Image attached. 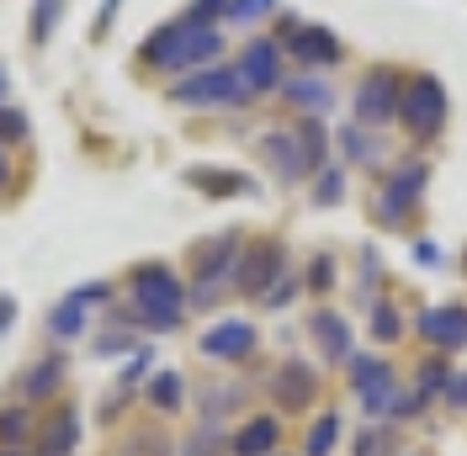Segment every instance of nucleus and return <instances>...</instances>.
I'll list each match as a JSON object with an SVG mask.
<instances>
[{"label":"nucleus","mask_w":467,"mask_h":456,"mask_svg":"<svg viewBox=\"0 0 467 456\" xmlns=\"http://www.w3.org/2000/svg\"><path fill=\"white\" fill-rule=\"evenodd\" d=\"M223 48L218 27H197V22H171V27L149 32L144 37V64H160V69H202L213 64Z\"/></svg>","instance_id":"f257e3e1"},{"label":"nucleus","mask_w":467,"mask_h":456,"mask_svg":"<svg viewBox=\"0 0 467 456\" xmlns=\"http://www.w3.org/2000/svg\"><path fill=\"white\" fill-rule=\"evenodd\" d=\"M133 318L144 324V329H175L181 324V303H186V286L175 282L171 265H139L133 271Z\"/></svg>","instance_id":"f03ea898"},{"label":"nucleus","mask_w":467,"mask_h":456,"mask_svg":"<svg viewBox=\"0 0 467 456\" xmlns=\"http://www.w3.org/2000/svg\"><path fill=\"white\" fill-rule=\"evenodd\" d=\"M175 107H239V101H250V90L239 80V69H218V64H207L197 75H186L181 86L171 90Z\"/></svg>","instance_id":"7ed1b4c3"},{"label":"nucleus","mask_w":467,"mask_h":456,"mask_svg":"<svg viewBox=\"0 0 467 456\" xmlns=\"http://www.w3.org/2000/svg\"><path fill=\"white\" fill-rule=\"evenodd\" d=\"M399 117H404V128L414 139H436L446 128V90H441V80H431V75L409 80V90H399Z\"/></svg>","instance_id":"20e7f679"},{"label":"nucleus","mask_w":467,"mask_h":456,"mask_svg":"<svg viewBox=\"0 0 467 456\" xmlns=\"http://www.w3.org/2000/svg\"><path fill=\"white\" fill-rule=\"evenodd\" d=\"M282 271H287L282 244H276V239H261V244H250V250L239 255V265H234V286H239V292H250V297H265V292L276 286Z\"/></svg>","instance_id":"39448f33"},{"label":"nucleus","mask_w":467,"mask_h":456,"mask_svg":"<svg viewBox=\"0 0 467 456\" xmlns=\"http://www.w3.org/2000/svg\"><path fill=\"white\" fill-rule=\"evenodd\" d=\"M431 186V165H404V171H393L388 175V186H382V197H378V218L388 228L393 223H404L409 212H414V202H420V192Z\"/></svg>","instance_id":"423d86ee"},{"label":"nucleus","mask_w":467,"mask_h":456,"mask_svg":"<svg viewBox=\"0 0 467 456\" xmlns=\"http://www.w3.org/2000/svg\"><path fill=\"white\" fill-rule=\"evenodd\" d=\"M356 117L372 122V128H388L399 117V80H393V69H372L361 80V90H356Z\"/></svg>","instance_id":"0eeeda50"},{"label":"nucleus","mask_w":467,"mask_h":456,"mask_svg":"<svg viewBox=\"0 0 467 456\" xmlns=\"http://www.w3.org/2000/svg\"><path fill=\"white\" fill-rule=\"evenodd\" d=\"M350 377H356V393L372 414H388L393 409V367L378 361V356H350Z\"/></svg>","instance_id":"6e6552de"},{"label":"nucleus","mask_w":467,"mask_h":456,"mask_svg":"<svg viewBox=\"0 0 467 456\" xmlns=\"http://www.w3.org/2000/svg\"><path fill=\"white\" fill-rule=\"evenodd\" d=\"M239 80H244L250 96L276 90V86H282V48H276V43H265V37H255V43L244 48V58H239Z\"/></svg>","instance_id":"1a4fd4ad"},{"label":"nucleus","mask_w":467,"mask_h":456,"mask_svg":"<svg viewBox=\"0 0 467 456\" xmlns=\"http://www.w3.org/2000/svg\"><path fill=\"white\" fill-rule=\"evenodd\" d=\"M420 335L441 350H462L467 345V308L462 303H441V308H425L420 314Z\"/></svg>","instance_id":"9d476101"},{"label":"nucleus","mask_w":467,"mask_h":456,"mask_svg":"<svg viewBox=\"0 0 467 456\" xmlns=\"http://www.w3.org/2000/svg\"><path fill=\"white\" fill-rule=\"evenodd\" d=\"M250 350H255V329L244 318H223L202 335V356H213V361H244Z\"/></svg>","instance_id":"9b49d317"},{"label":"nucleus","mask_w":467,"mask_h":456,"mask_svg":"<svg viewBox=\"0 0 467 456\" xmlns=\"http://www.w3.org/2000/svg\"><path fill=\"white\" fill-rule=\"evenodd\" d=\"M287 43L303 64H335L340 58V37L329 27H308V22H287Z\"/></svg>","instance_id":"f8f14e48"},{"label":"nucleus","mask_w":467,"mask_h":456,"mask_svg":"<svg viewBox=\"0 0 467 456\" xmlns=\"http://www.w3.org/2000/svg\"><path fill=\"white\" fill-rule=\"evenodd\" d=\"M319 393V371L303 367V361H287V367L276 371V403H287V409H303V403H314Z\"/></svg>","instance_id":"ddd939ff"},{"label":"nucleus","mask_w":467,"mask_h":456,"mask_svg":"<svg viewBox=\"0 0 467 456\" xmlns=\"http://www.w3.org/2000/svg\"><path fill=\"white\" fill-rule=\"evenodd\" d=\"M261 160L271 165L276 175H287V181H303V154H297V139H292L287 128H271L261 139Z\"/></svg>","instance_id":"4468645a"},{"label":"nucleus","mask_w":467,"mask_h":456,"mask_svg":"<svg viewBox=\"0 0 467 456\" xmlns=\"http://www.w3.org/2000/svg\"><path fill=\"white\" fill-rule=\"evenodd\" d=\"M112 456H175V446H171V435H165L160 425H128L122 435H117Z\"/></svg>","instance_id":"2eb2a0df"},{"label":"nucleus","mask_w":467,"mask_h":456,"mask_svg":"<svg viewBox=\"0 0 467 456\" xmlns=\"http://www.w3.org/2000/svg\"><path fill=\"white\" fill-rule=\"evenodd\" d=\"M308 329H314V340L324 345V356H329V361H350V324H346L340 314H329V308H319Z\"/></svg>","instance_id":"dca6fc26"},{"label":"nucleus","mask_w":467,"mask_h":456,"mask_svg":"<svg viewBox=\"0 0 467 456\" xmlns=\"http://www.w3.org/2000/svg\"><path fill=\"white\" fill-rule=\"evenodd\" d=\"M276 440H282V425L271 414H261V420H250V425L234 435V456H271Z\"/></svg>","instance_id":"f3484780"},{"label":"nucleus","mask_w":467,"mask_h":456,"mask_svg":"<svg viewBox=\"0 0 467 456\" xmlns=\"http://www.w3.org/2000/svg\"><path fill=\"white\" fill-rule=\"evenodd\" d=\"M75 440H80V420L64 409V414H54V420L43 425V435H37V456H69L75 451Z\"/></svg>","instance_id":"a211bd4d"},{"label":"nucleus","mask_w":467,"mask_h":456,"mask_svg":"<svg viewBox=\"0 0 467 456\" xmlns=\"http://www.w3.org/2000/svg\"><path fill=\"white\" fill-rule=\"evenodd\" d=\"M58 382H64V356H43L37 367L22 371V399H48Z\"/></svg>","instance_id":"6ab92c4d"},{"label":"nucleus","mask_w":467,"mask_h":456,"mask_svg":"<svg viewBox=\"0 0 467 456\" xmlns=\"http://www.w3.org/2000/svg\"><path fill=\"white\" fill-rule=\"evenodd\" d=\"M287 101L303 107V112H329L335 107V90L324 86V80H314V75H297V80H287Z\"/></svg>","instance_id":"aec40b11"},{"label":"nucleus","mask_w":467,"mask_h":456,"mask_svg":"<svg viewBox=\"0 0 467 456\" xmlns=\"http://www.w3.org/2000/svg\"><path fill=\"white\" fill-rule=\"evenodd\" d=\"M292 139H297V154H303V175H314L324 165V149H329V139H324V128L308 117L303 128H292Z\"/></svg>","instance_id":"412c9836"},{"label":"nucleus","mask_w":467,"mask_h":456,"mask_svg":"<svg viewBox=\"0 0 467 456\" xmlns=\"http://www.w3.org/2000/svg\"><path fill=\"white\" fill-rule=\"evenodd\" d=\"M192 186H202L213 197H239V192H250V181H239L234 171H192Z\"/></svg>","instance_id":"4be33fe9"},{"label":"nucleus","mask_w":467,"mask_h":456,"mask_svg":"<svg viewBox=\"0 0 467 456\" xmlns=\"http://www.w3.org/2000/svg\"><path fill=\"white\" fill-rule=\"evenodd\" d=\"M181 456H229V440H223V430H218V425H202V430H192V435H186Z\"/></svg>","instance_id":"5701e85b"},{"label":"nucleus","mask_w":467,"mask_h":456,"mask_svg":"<svg viewBox=\"0 0 467 456\" xmlns=\"http://www.w3.org/2000/svg\"><path fill=\"white\" fill-rule=\"evenodd\" d=\"M27 430H32L27 409H0V446H5V451H16V446L27 440Z\"/></svg>","instance_id":"b1692460"},{"label":"nucleus","mask_w":467,"mask_h":456,"mask_svg":"<svg viewBox=\"0 0 467 456\" xmlns=\"http://www.w3.org/2000/svg\"><path fill=\"white\" fill-rule=\"evenodd\" d=\"M48 329H54V340H75V335L86 329V308H75V303H58L54 314H48Z\"/></svg>","instance_id":"393cba45"},{"label":"nucleus","mask_w":467,"mask_h":456,"mask_svg":"<svg viewBox=\"0 0 467 456\" xmlns=\"http://www.w3.org/2000/svg\"><path fill=\"white\" fill-rule=\"evenodd\" d=\"M181 399H186V393H181V377H175V371H160V377L149 382V403H154V409L171 414V409H181Z\"/></svg>","instance_id":"a878e982"},{"label":"nucleus","mask_w":467,"mask_h":456,"mask_svg":"<svg viewBox=\"0 0 467 456\" xmlns=\"http://www.w3.org/2000/svg\"><path fill=\"white\" fill-rule=\"evenodd\" d=\"M335 440H340V420H335V414H324L319 425L308 430V446H303V456H329V451H335Z\"/></svg>","instance_id":"bb28decb"},{"label":"nucleus","mask_w":467,"mask_h":456,"mask_svg":"<svg viewBox=\"0 0 467 456\" xmlns=\"http://www.w3.org/2000/svg\"><path fill=\"white\" fill-rule=\"evenodd\" d=\"M58 11H64V0H37V16H32V43H48V37H54Z\"/></svg>","instance_id":"cd10ccee"},{"label":"nucleus","mask_w":467,"mask_h":456,"mask_svg":"<svg viewBox=\"0 0 467 456\" xmlns=\"http://www.w3.org/2000/svg\"><path fill=\"white\" fill-rule=\"evenodd\" d=\"M346 197V171H319V186H314V202L319 207H335Z\"/></svg>","instance_id":"c85d7f7f"},{"label":"nucleus","mask_w":467,"mask_h":456,"mask_svg":"<svg viewBox=\"0 0 467 456\" xmlns=\"http://www.w3.org/2000/svg\"><path fill=\"white\" fill-rule=\"evenodd\" d=\"M340 149H346V160H356V165L378 160V149L367 143V133H361V128H346V133H340Z\"/></svg>","instance_id":"c756f323"},{"label":"nucleus","mask_w":467,"mask_h":456,"mask_svg":"<svg viewBox=\"0 0 467 456\" xmlns=\"http://www.w3.org/2000/svg\"><path fill=\"white\" fill-rule=\"evenodd\" d=\"M16 139H27V112L0 101V143H16Z\"/></svg>","instance_id":"7c9ffc66"},{"label":"nucleus","mask_w":467,"mask_h":456,"mask_svg":"<svg viewBox=\"0 0 467 456\" xmlns=\"http://www.w3.org/2000/svg\"><path fill=\"white\" fill-rule=\"evenodd\" d=\"M388 446H393V430L372 425L361 440H356V456H388Z\"/></svg>","instance_id":"2f4dec72"},{"label":"nucleus","mask_w":467,"mask_h":456,"mask_svg":"<svg viewBox=\"0 0 467 456\" xmlns=\"http://www.w3.org/2000/svg\"><path fill=\"white\" fill-rule=\"evenodd\" d=\"M218 16H229V0H197V5L186 11V22H197V27H213Z\"/></svg>","instance_id":"473e14b6"},{"label":"nucleus","mask_w":467,"mask_h":456,"mask_svg":"<svg viewBox=\"0 0 467 456\" xmlns=\"http://www.w3.org/2000/svg\"><path fill=\"white\" fill-rule=\"evenodd\" d=\"M372 329H378V340H399V329H404V324H399V308H393V303L378 308V314H372Z\"/></svg>","instance_id":"72a5a7b5"},{"label":"nucleus","mask_w":467,"mask_h":456,"mask_svg":"<svg viewBox=\"0 0 467 456\" xmlns=\"http://www.w3.org/2000/svg\"><path fill=\"white\" fill-rule=\"evenodd\" d=\"M276 0H229V16L234 22H255V16H265Z\"/></svg>","instance_id":"f704fd0d"},{"label":"nucleus","mask_w":467,"mask_h":456,"mask_svg":"<svg viewBox=\"0 0 467 456\" xmlns=\"http://www.w3.org/2000/svg\"><path fill=\"white\" fill-rule=\"evenodd\" d=\"M441 382H446V367H420V403L441 399Z\"/></svg>","instance_id":"c9c22d12"},{"label":"nucleus","mask_w":467,"mask_h":456,"mask_svg":"<svg viewBox=\"0 0 467 456\" xmlns=\"http://www.w3.org/2000/svg\"><path fill=\"white\" fill-rule=\"evenodd\" d=\"M107 292H112V286H107V282H90V286H80V292H69L64 303H75V308H90V303H101Z\"/></svg>","instance_id":"e433bc0d"},{"label":"nucleus","mask_w":467,"mask_h":456,"mask_svg":"<svg viewBox=\"0 0 467 456\" xmlns=\"http://www.w3.org/2000/svg\"><path fill=\"white\" fill-rule=\"evenodd\" d=\"M297 292V282H276L271 292H265V308H287V297Z\"/></svg>","instance_id":"4c0bfd02"},{"label":"nucleus","mask_w":467,"mask_h":456,"mask_svg":"<svg viewBox=\"0 0 467 456\" xmlns=\"http://www.w3.org/2000/svg\"><path fill=\"white\" fill-rule=\"evenodd\" d=\"M329 282H335V265H329V260H319V265L308 271V286H314V292H324Z\"/></svg>","instance_id":"58836bf2"},{"label":"nucleus","mask_w":467,"mask_h":456,"mask_svg":"<svg viewBox=\"0 0 467 456\" xmlns=\"http://www.w3.org/2000/svg\"><path fill=\"white\" fill-rule=\"evenodd\" d=\"M234 403H239V393H213V399H207V414H223V409H234Z\"/></svg>","instance_id":"ea45409f"},{"label":"nucleus","mask_w":467,"mask_h":456,"mask_svg":"<svg viewBox=\"0 0 467 456\" xmlns=\"http://www.w3.org/2000/svg\"><path fill=\"white\" fill-rule=\"evenodd\" d=\"M117 5H122V0H107V5H101V16H96V37H107V27H112V16H117Z\"/></svg>","instance_id":"a19ab883"},{"label":"nucleus","mask_w":467,"mask_h":456,"mask_svg":"<svg viewBox=\"0 0 467 456\" xmlns=\"http://www.w3.org/2000/svg\"><path fill=\"white\" fill-rule=\"evenodd\" d=\"M451 409H467V371L451 377Z\"/></svg>","instance_id":"79ce46f5"},{"label":"nucleus","mask_w":467,"mask_h":456,"mask_svg":"<svg viewBox=\"0 0 467 456\" xmlns=\"http://www.w3.org/2000/svg\"><path fill=\"white\" fill-rule=\"evenodd\" d=\"M11 324H16V303H11V297H0V335H5Z\"/></svg>","instance_id":"37998d69"},{"label":"nucleus","mask_w":467,"mask_h":456,"mask_svg":"<svg viewBox=\"0 0 467 456\" xmlns=\"http://www.w3.org/2000/svg\"><path fill=\"white\" fill-rule=\"evenodd\" d=\"M414 260H420V265H436L441 250H436V244H414Z\"/></svg>","instance_id":"c03bdc74"},{"label":"nucleus","mask_w":467,"mask_h":456,"mask_svg":"<svg viewBox=\"0 0 467 456\" xmlns=\"http://www.w3.org/2000/svg\"><path fill=\"white\" fill-rule=\"evenodd\" d=\"M5 181H11V160L0 154V192H5Z\"/></svg>","instance_id":"a18cd8bd"},{"label":"nucleus","mask_w":467,"mask_h":456,"mask_svg":"<svg viewBox=\"0 0 467 456\" xmlns=\"http://www.w3.org/2000/svg\"><path fill=\"white\" fill-rule=\"evenodd\" d=\"M0 101H5V69H0Z\"/></svg>","instance_id":"49530a36"},{"label":"nucleus","mask_w":467,"mask_h":456,"mask_svg":"<svg viewBox=\"0 0 467 456\" xmlns=\"http://www.w3.org/2000/svg\"><path fill=\"white\" fill-rule=\"evenodd\" d=\"M0 456H27V451H5V446H0Z\"/></svg>","instance_id":"de8ad7c7"}]
</instances>
